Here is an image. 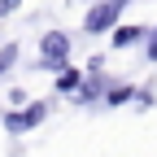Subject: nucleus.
Wrapping results in <instances>:
<instances>
[{
  "label": "nucleus",
  "mask_w": 157,
  "mask_h": 157,
  "mask_svg": "<svg viewBox=\"0 0 157 157\" xmlns=\"http://www.w3.org/2000/svg\"><path fill=\"white\" fill-rule=\"evenodd\" d=\"M78 83H83V70H78V66H66V70H57V92H61V96H70Z\"/></svg>",
  "instance_id": "nucleus-5"
},
{
  "label": "nucleus",
  "mask_w": 157,
  "mask_h": 157,
  "mask_svg": "<svg viewBox=\"0 0 157 157\" xmlns=\"http://www.w3.org/2000/svg\"><path fill=\"white\" fill-rule=\"evenodd\" d=\"M22 101H26V92H22V87H9V109H13V105H22Z\"/></svg>",
  "instance_id": "nucleus-9"
},
{
  "label": "nucleus",
  "mask_w": 157,
  "mask_h": 157,
  "mask_svg": "<svg viewBox=\"0 0 157 157\" xmlns=\"http://www.w3.org/2000/svg\"><path fill=\"white\" fill-rule=\"evenodd\" d=\"M13 66H17V44H13V39H9V44H5V48H0V78H5V74H9Z\"/></svg>",
  "instance_id": "nucleus-6"
},
{
  "label": "nucleus",
  "mask_w": 157,
  "mask_h": 157,
  "mask_svg": "<svg viewBox=\"0 0 157 157\" xmlns=\"http://www.w3.org/2000/svg\"><path fill=\"white\" fill-rule=\"evenodd\" d=\"M140 44H144V61H157V26H148V35Z\"/></svg>",
  "instance_id": "nucleus-7"
},
{
  "label": "nucleus",
  "mask_w": 157,
  "mask_h": 157,
  "mask_svg": "<svg viewBox=\"0 0 157 157\" xmlns=\"http://www.w3.org/2000/svg\"><path fill=\"white\" fill-rule=\"evenodd\" d=\"M17 5H22V0H0V17H9V13H13Z\"/></svg>",
  "instance_id": "nucleus-10"
},
{
  "label": "nucleus",
  "mask_w": 157,
  "mask_h": 157,
  "mask_svg": "<svg viewBox=\"0 0 157 157\" xmlns=\"http://www.w3.org/2000/svg\"><path fill=\"white\" fill-rule=\"evenodd\" d=\"M105 57H109V52H92V61H87V74H92V70H105Z\"/></svg>",
  "instance_id": "nucleus-8"
},
{
  "label": "nucleus",
  "mask_w": 157,
  "mask_h": 157,
  "mask_svg": "<svg viewBox=\"0 0 157 157\" xmlns=\"http://www.w3.org/2000/svg\"><path fill=\"white\" fill-rule=\"evenodd\" d=\"M44 118H48V101H22V105H13V109L0 113V127L9 135H26V131H35L44 122Z\"/></svg>",
  "instance_id": "nucleus-2"
},
{
  "label": "nucleus",
  "mask_w": 157,
  "mask_h": 157,
  "mask_svg": "<svg viewBox=\"0 0 157 157\" xmlns=\"http://www.w3.org/2000/svg\"><path fill=\"white\" fill-rule=\"evenodd\" d=\"M66 66H70V35L66 31H44L39 35V61H35V70L57 74Z\"/></svg>",
  "instance_id": "nucleus-1"
},
{
  "label": "nucleus",
  "mask_w": 157,
  "mask_h": 157,
  "mask_svg": "<svg viewBox=\"0 0 157 157\" xmlns=\"http://www.w3.org/2000/svg\"><path fill=\"white\" fill-rule=\"evenodd\" d=\"M109 31H113V35H109V48H113V52L135 48V44L148 35V26H144V22H131V26H109Z\"/></svg>",
  "instance_id": "nucleus-4"
},
{
  "label": "nucleus",
  "mask_w": 157,
  "mask_h": 157,
  "mask_svg": "<svg viewBox=\"0 0 157 157\" xmlns=\"http://www.w3.org/2000/svg\"><path fill=\"white\" fill-rule=\"evenodd\" d=\"M118 17H122L118 0H96L83 17V35H109V26H118Z\"/></svg>",
  "instance_id": "nucleus-3"
}]
</instances>
